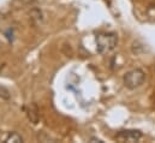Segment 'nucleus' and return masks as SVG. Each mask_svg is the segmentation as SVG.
<instances>
[{
    "mask_svg": "<svg viewBox=\"0 0 155 143\" xmlns=\"http://www.w3.org/2000/svg\"><path fill=\"white\" fill-rule=\"evenodd\" d=\"M90 142H97V143H102L101 140H99V138H95V137H91L90 138Z\"/></svg>",
    "mask_w": 155,
    "mask_h": 143,
    "instance_id": "9",
    "label": "nucleus"
},
{
    "mask_svg": "<svg viewBox=\"0 0 155 143\" xmlns=\"http://www.w3.org/2000/svg\"><path fill=\"white\" fill-rule=\"evenodd\" d=\"M23 141H24L23 137L17 132H8L5 137V142L6 143H22Z\"/></svg>",
    "mask_w": 155,
    "mask_h": 143,
    "instance_id": "6",
    "label": "nucleus"
},
{
    "mask_svg": "<svg viewBox=\"0 0 155 143\" xmlns=\"http://www.w3.org/2000/svg\"><path fill=\"white\" fill-rule=\"evenodd\" d=\"M132 53L134 54H136V55H140L141 53H143L144 52V45H142L140 41H135L134 43H132Z\"/></svg>",
    "mask_w": 155,
    "mask_h": 143,
    "instance_id": "7",
    "label": "nucleus"
},
{
    "mask_svg": "<svg viewBox=\"0 0 155 143\" xmlns=\"http://www.w3.org/2000/svg\"><path fill=\"white\" fill-rule=\"evenodd\" d=\"M30 19L33 21L34 24H41L43 21V16H42V11L40 8H33L30 11Z\"/></svg>",
    "mask_w": 155,
    "mask_h": 143,
    "instance_id": "5",
    "label": "nucleus"
},
{
    "mask_svg": "<svg viewBox=\"0 0 155 143\" xmlns=\"http://www.w3.org/2000/svg\"><path fill=\"white\" fill-rule=\"evenodd\" d=\"M143 134L142 131L140 130H121L114 136V140L118 142H129V143H134V142H138L141 138H142Z\"/></svg>",
    "mask_w": 155,
    "mask_h": 143,
    "instance_id": "3",
    "label": "nucleus"
},
{
    "mask_svg": "<svg viewBox=\"0 0 155 143\" xmlns=\"http://www.w3.org/2000/svg\"><path fill=\"white\" fill-rule=\"evenodd\" d=\"M25 113H27V117L30 120V123H33V124L39 123V109H38L35 104H30L28 107L25 108Z\"/></svg>",
    "mask_w": 155,
    "mask_h": 143,
    "instance_id": "4",
    "label": "nucleus"
},
{
    "mask_svg": "<svg viewBox=\"0 0 155 143\" xmlns=\"http://www.w3.org/2000/svg\"><path fill=\"white\" fill-rule=\"evenodd\" d=\"M0 99H2V100H10L11 99L10 90L4 85H0Z\"/></svg>",
    "mask_w": 155,
    "mask_h": 143,
    "instance_id": "8",
    "label": "nucleus"
},
{
    "mask_svg": "<svg viewBox=\"0 0 155 143\" xmlns=\"http://www.w3.org/2000/svg\"><path fill=\"white\" fill-rule=\"evenodd\" d=\"M118 45V35L116 33H102L96 36V52L106 54L112 52Z\"/></svg>",
    "mask_w": 155,
    "mask_h": 143,
    "instance_id": "1",
    "label": "nucleus"
},
{
    "mask_svg": "<svg viewBox=\"0 0 155 143\" xmlns=\"http://www.w3.org/2000/svg\"><path fill=\"white\" fill-rule=\"evenodd\" d=\"M146 81V72L142 69H134L127 71L124 77H123V83L124 85L130 89V90H135L137 88H140Z\"/></svg>",
    "mask_w": 155,
    "mask_h": 143,
    "instance_id": "2",
    "label": "nucleus"
}]
</instances>
